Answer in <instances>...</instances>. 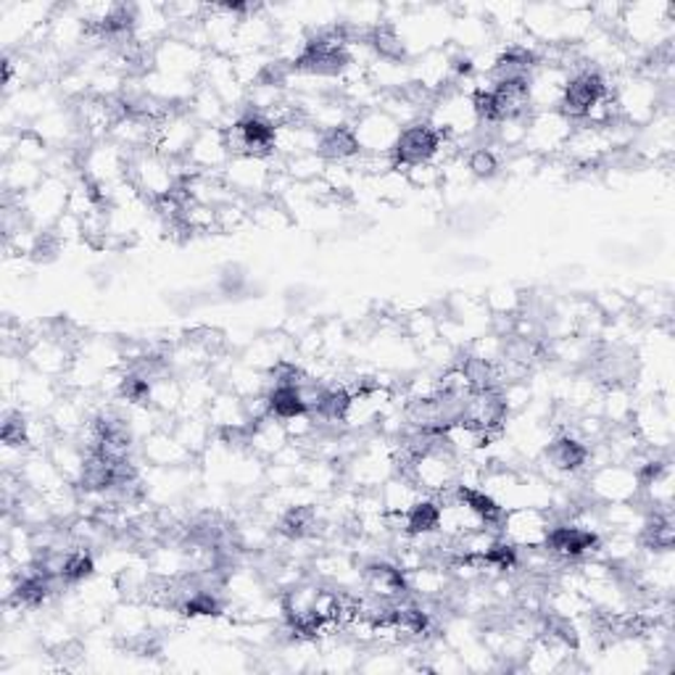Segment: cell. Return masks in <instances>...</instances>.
<instances>
[{"instance_id":"6da1fadb","label":"cell","mask_w":675,"mask_h":675,"mask_svg":"<svg viewBox=\"0 0 675 675\" xmlns=\"http://www.w3.org/2000/svg\"><path fill=\"white\" fill-rule=\"evenodd\" d=\"M617 35L634 51H657L673 40V3H623Z\"/></svg>"},{"instance_id":"7a4b0ae2","label":"cell","mask_w":675,"mask_h":675,"mask_svg":"<svg viewBox=\"0 0 675 675\" xmlns=\"http://www.w3.org/2000/svg\"><path fill=\"white\" fill-rule=\"evenodd\" d=\"M583 491L586 499L597 505H615V501H636L641 496V483L631 464L610 462L583 472Z\"/></svg>"},{"instance_id":"3957f363","label":"cell","mask_w":675,"mask_h":675,"mask_svg":"<svg viewBox=\"0 0 675 675\" xmlns=\"http://www.w3.org/2000/svg\"><path fill=\"white\" fill-rule=\"evenodd\" d=\"M130 162L132 153L116 145L114 140H98L79 151V175L101 188H114L130 177Z\"/></svg>"},{"instance_id":"277c9868","label":"cell","mask_w":675,"mask_h":675,"mask_svg":"<svg viewBox=\"0 0 675 675\" xmlns=\"http://www.w3.org/2000/svg\"><path fill=\"white\" fill-rule=\"evenodd\" d=\"M69 193L72 182L61 180V177L46 175V180H42L33 193L24 195L22 201V212L24 217H27L29 227H35L38 232L51 230V227L61 219V214L69 208Z\"/></svg>"},{"instance_id":"5b68a950","label":"cell","mask_w":675,"mask_h":675,"mask_svg":"<svg viewBox=\"0 0 675 675\" xmlns=\"http://www.w3.org/2000/svg\"><path fill=\"white\" fill-rule=\"evenodd\" d=\"M130 180L151 206L167 201L175 193V188L180 186V180L171 171V164L164 156H158L156 151L132 153Z\"/></svg>"},{"instance_id":"8992f818","label":"cell","mask_w":675,"mask_h":675,"mask_svg":"<svg viewBox=\"0 0 675 675\" xmlns=\"http://www.w3.org/2000/svg\"><path fill=\"white\" fill-rule=\"evenodd\" d=\"M457 454H451L441 441V435L435 438V444L428 451H422L420 457L409 464L407 475L420 486L422 494L438 496L446 488H451L457 483Z\"/></svg>"},{"instance_id":"52a82bcc","label":"cell","mask_w":675,"mask_h":675,"mask_svg":"<svg viewBox=\"0 0 675 675\" xmlns=\"http://www.w3.org/2000/svg\"><path fill=\"white\" fill-rule=\"evenodd\" d=\"M551 525H555V518H551L549 509H507L499 525V538L512 544L518 551L538 549V546H546V536H549Z\"/></svg>"},{"instance_id":"ba28073f","label":"cell","mask_w":675,"mask_h":675,"mask_svg":"<svg viewBox=\"0 0 675 675\" xmlns=\"http://www.w3.org/2000/svg\"><path fill=\"white\" fill-rule=\"evenodd\" d=\"M573 130L575 122L562 112H533L527 116V135L523 149L536 153L538 158L562 156Z\"/></svg>"},{"instance_id":"9c48e42d","label":"cell","mask_w":675,"mask_h":675,"mask_svg":"<svg viewBox=\"0 0 675 675\" xmlns=\"http://www.w3.org/2000/svg\"><path fill=\"white\" fill-rule=\"evenodd\" d=\"M404 127L398 125L394 116H389L383 109H367L359 112L352 122V135L357 140L359 153L370 156H389L396 151L398 138Z\"/></svg>"},{"instance_id":"30bf717a","label":"cell","mask_w":675,"mask_h":675,"mask_svg":"<svg viewBox=\"0 0 675 675\" xmlns=\"http://www.w3.org/2000/svg\"><path fill=\"white\" fill-rule=\"evenodd\" d=\"M225 182L232 188V193L245 201H259L267 195L269 180H272V156H235L230 158L222 171Z\"/></svg>"},{"instance_id":"8fae6325","label":"cell","mask_w":675,"mask_h":675,"mask_svg":"<svg viewBox=\"0 0 675 675\" xmlns=\"http://www.w3.org/2000/svg\"><path fill=\"white\" fill-rule=\"evenodd\" d=\"M570 72L560 64H549V61L538 59L533 72L527 75V101H531V112H560L564 88L570 82Z\"/></svg>"},{"instance_id":"7c38bea8","label":"cell","mask_w":675,"mask_h":675,"mask_svg":"<svg viewBox=\"0 0 675 675\" xmlns=\"http://www.w3.org/2000/svg\"><path fill=\"white\" fill-rule=\"evenodd\" d=\"M206 51L190 46V42L180 38H167L153 48L151 66L162 75L182 77V79H201L204 72Z\"/></svg>"},{"instance_id":"4fadbf2b","label":"cell","mask_w":675,"mask_h":675,"mask_svg":"<svg viewBox=\"0 0 675 675\" xmlns=\"http://www.w3.org/2000/svg\"><path fill=\"white\" fill-rule=\"evenodd\" d=\"M199 130L201 127L195 125L193 116L188 114V109L171 112L167 119L156 122V132H153V151H156L158 156L169 158V162H175V158H186Z\"/></svg>"},{"instance_id":"5bb4252c","label":"cell","mask_w":675,"mask_h":675,"mask_svg":"<svg viewBox=\"0 0 675 675\" xmlns=\"http://www.w3.org/2000/svg\"><path fill=\"white\" fill-rule=\"evenodd\" d=\"M507 417H509L507 404L505 398H501V391L496 389L472 391L462 409V422H468L470 428H475V431L486 435L505 433Z\"/></svg>"},{"instance_id":"9a60e30c","label":"cell","mask_w":675,"mask_h":675,"mask_svg":"<svg viewBox=\"0 0 675 675\" xmlns=\"http://www.w3.org/2000/svg\"><path fill=\"white\" fill-rule=\"evenodd\" d=\"M186 158L195 175H222L232 158L222 127H201Z\"/></svg>"},{"instance_id":"2e32d148","label":"cell","mask_w":675,"mask_h":675,"mask_svg":"<svg viewBox=\"0 0 675 675\" xmlns=\"http://www.w3.org/2000/svg\"><path fill=\"white\" fill-rule=\"evenodd\" d=\"M601 533L586 531L575 523H555L546 536V549L562 562H578L597 551Z\"/></svg>"},{"instance_id":"e0dca14e","label":"cell","mask_w":675,"mask_h":675,"mask_svg":"<svg viewBox=\"0 0 675 675\" xmlns=\"http://www.w3.org/2000/svg\"><path fill=\"white\" fill-rule=\"evenodd\" d=\"M441 140H444V135L435 132L428 122H417L412 127H404L394 151L396 169H407L415 167V164L433 162L435 153H438Z\"/></svg>"},{"instance_id":"ac0fdd59","label":"cell","mask_w":675,"mask_h":675,"mask_svg":"<svg viewBox=\"0 0 675 675\" xmlns=\"http://www.w3.org/2000/svg\"><path fill=\"white\" fill-rule=\"evenodd\" d=\"M140 459H143V464H151V468H195V464H201L177 441V435L164 431V428H158L149 438L140 441Z\"/></svg>"},{"instance_id":"d6986e66","label":"cell","mask_w":675,"mask_h":675,"mask_svg":"<svg viewBox=\"0 0 675 675\" xmlns=\"http://www.w3.org/2000/svg\"><path fill=\"white\" fill-rule=\"evenodd\" d=\"M61 394H64V385L59 380L40 375L35 370H24V375L16 385L14 398H16V407L24 409L27 415H48L51 412L53 404L59 402Z\"/></svg>"},{"instance_id":"ffe728a7","label":"cell","mask_w":675,"mask_h":675,"mask_svg":"<svg viewBox=\"0 0 675 675\" xmlns=\"http://www.w3.org/2000/svg\"><path fill=\"white\" fill-rule=\"evenodd\" d=\"M604 93H607L604 77H601L597 69H583L578 75L570 77L568 88H564L560 112L564 116H570L573 122H581L588 109H591Z\"/></svg>"},{"instance_id":"44dd1931","label":"cell","mask_w":675,"mask_h":675,"mask_svg":"<svg viewBox=\"0 0 675 675\" xmlns=\"http://www.w3.org/2000/svg\"><path fill=\"white\" fill-rule=\"evenodd\" d=\"M361 588L367 594H375L380 599L396 601L398 597L409 591L407 573L394 560L383 557V560H372L361 564Z\"/></svg>"},{"instance_id":"7402d4cb","label":"cell","mask_w":675,"mask_h":675,"mask_svg":"<svg viewBox=\"0 0 675 675\" xmlns=\"http://www.w3.org/2000/svg\"><path fill=\"white\" fill-rule=\"evenodd\" d=\"M562 5L557 3H531L523 9V24L527 38H533L538 46H562L560 35Z\"/></svg>"},{"instance_id":"603a6c76","label":"cell","mask_w":675,"mask_h":675,"mask_svg":"<svg viewBox=\"0 0 675 675\" xmlns=\"http://www.w3.org/2000/svg\"><path fill=\"white\" fill-rule=\"evenodd\" d=\"M20 477L24 486H27V491L40 496H51L56 494L59 488L69 486L66 477L56 470V464L51 462L48 451H29L20 470Z\"/></svg>"},{"instance_id":"cb8c5ba5","label":"cell","mask_w":675,"mask_h":675,"mask_svg":"<svg viewBox=\"0 0 675 675\" xmlns=\"http://www.w3.org/2000/svg\"><path fill=\"white\" fill-rule=\"evenodd\" d=\"M636 402L638 398L631 385H625V383L601 385V398H599L601 420H604L610 428H631Z\"/></svg>"},{"instance_id":"d4e9b609","label":"cell","mask_w":675,"mask_h":675,"mask_svg":"<svg viewBox=\"0 0 675 675\" xmlns=\"http://www.w3.org/2000/svg\"><path fill=\"white\" fill-rule=\"evenodd\" d=\"M46 180V169L40 164L22 162V158H3V195L9 201H24V195L33 193Z\"/></svg>"},{"instance_id":"484cf974","label":"cell","mask_w":675,"mask_h":675,"mask_svg":"<svg viewBox=\"0 0 675 675\" xmlns=\"http://www.w3.org/2000/svg\"><path fill=\"white\" fill-rule=\"evenodd\" d=\"M422 496L428 494H422L420 486H417L407 472H394V475L380 486V499H383L385 514H391V518H407L409 509H412Z\"/></svg>"},{"instance_id":"4316f807","label":"cell","mask_w":675,"mask_h":675,"mask_svg":"<svg viewBox=\"0 0 675 675\" xmlns=\"http://www.w3.org/2000/svg\"><path fill=\"white\" fill-rule=\"evenodd\" d=\"M171 433L177 435V441H180L199 462L208 446L214 444V438H217V431H214L206 415H177L175 425H171Z\"/></svg>"},{"instance_id":"83f0119b","label":"cell","mask_w":675,"mask_h":675,"mask_svg":"<svg viewBox=\"0 0 675 675\" xmlns=\"http://www.w3.org/2000/svg\"><path fill=\"white\" fill-rule=\"evenodd\" d=\"M288 444H291V438H288L285 425H282V420H278V417L269 415L251 425L249 451L256 454V457L264 459V462H269V459H272L280 449H285Z\"/></svg>"},{"instance_id":"f1b7e54d","label":"cell","mask_w":675,"mask_h":675,"mask_svg":"<svg viewBox=\"0 0 675 675\" xmlns=\"http://www.w3.org/2000/svg\"><path fill=\"white\" fill-rule=\"evenodd\" d=\"M48 457H51V462L56 464L61 475L66 477V483L79 486L90 454L82 449V444H79L77 438H56L51 449H48Z\"/></svg>"},{"instance_id":"f546056e","label":"cell","mask_w":675,"mask_h":675,"mask_svg":"<svg viewBox=\"0 0 675 675\" xmlns=\"http://www.w3.org/2000/svg\"><path fill=\"white\" fill-rule=\"evenodd\" d=\"M367 79L380 93H398L407 85H412V64L409 61H389V59H375L372 66L367 69Z\"/></svg>"},{"instance_id":"4dcf8cb0","label":"cell","mask_w":675,"mask_h":675,"mask_svg":"<svg viewBox=\"0 0 675 675\" xmlns=\"http://www.w3.org/2000/svg\"><path fill=\"white\" fill-rule=\"evenodd\" d=\"M402 330L404 338L422 352V348L433 346L435 341H441V324H438V315L433 309H415L409 315H404L402 319Z\"/></svg>"},{"instance_id":"1f68e13d","label":"cell","mask_w":675,"mask_h":675,"mask_svg":"<svg viewBox=\"0 0 675 675\" xmlns=\"http://www.w3.org/2000/svg\"><path fill=\"white\" fill-rule=\"evenodd\" d=\"M151 407L164 417H177L182 407V378L175 372H164V375L151 380Z\"/></svg>"},{"instance_id":"d6a6232c","label":"cell","mask_w":675,"mask_h":675,"mask_svg":"<svg viewBox=\"0 0 675 675\" xmlns=\"http://www.w3.org/2000/svg\"><path fill=\"white\" fill-rule=\"evenodd\" d=\"M249 217L251 225L259 227L264 232H282L288 230V227H293L291 212L282 206V201L269 199V195H264L259 201H251Z\"/></svg>"},{"instance_id":"836d02e7","label":"cell","mask_w":675,"mask_h":675,"mask_svg":"<svg viewBox=\"0 0 675 675\" xmlns=\"http://www.w3.org/2000/svg\"><path fill=\"white\" fill-rule=\"evenodd\" d=\"M180 225L188 235H212V232H219L217 222V208L206 206V204H195V201H188L186 206L180 208Z\"/></svg>"},{"instance_id":"e575fe53","label":"cell","mask_w":675,"mask_h":675,"mask_svg":"<svg viewBox=\"0 0 675 675\" xmlns=\"http://www.w3.org/2000/svg\"><path fill=\"white\" fill-rule=\"evenodd\" d=\"M328 169V158L322 153H301V156L282 158V171L291 177L293 182H301V186H309V182L319 180Z\"/></svg>"},{"instance_id":"d590c367","label":"cell","mask_w":675,"mask_h":675,"mask_svg":"<svg viewBox=\"0 0 675 675\" xmlns=\"http://www.w3.org/2000/svg\"><path fill=\"white\" fill-rule=\"evenodd\" d=\"M11 156L22 158V162L40 164V167H46L48 158L53 156V149L40 138L38 132L33 130V127H22V130H16L14 151H11Z\"/></svg>"},{"instance_id":"8d00e7d4","label":"cell","mask_w":675,"mask_h":675,"mask_svg":"<svg viewBox=\"0 0 675 675\" xmlns=\"http://www.w3.org/2000/svg\"><path fill=\"white\" fill-rule=\"evenodd\" d=\"M483 304H486L491 317H518L523 311L525 296L514 285H494L483 296Z\"/></svg>"},{"instance_id":"74e56055","label":"cell","mask_w":675,"mask_h":675,"mask_svg":"<svg viewBox=\"0 0 675 675\" xmlns=\"http://www.w3.org/2000/svg\"><path fill=\"white\" fill-rule=\"evenodd\" d=\"M441 501L435 496H422L417 505L407 512V533L409 536H422V533L438 531Z\"/></svg>"},{"instance_id":"f35d334b","label":"cell","mask_w":675,"mask_h":675,"mask_svg":"<svg viewBox=\"0 0 675 675\" xmlns=\"http://www.w3.org/2000/svg\"><path fill=\"white\" fill-rule=\"evenodd\" d=\"M319 153H322L328 162H354V158L359 156V149H357V140H354V135H352V127L322 132V145H319Z\"/></svg>"},{"instance_id":"ab89813d","label":"cell","mask_w":675,"mask_h":675,"mask_svg":"<svg viewBox=\"0 0 675 675\" xmlns=\"http://www.w3.org/2000/svg\"><path fill=\"white\" fill-rule=\"evenodd\" d=\"M267 396H269V415L278 417V420H291V417L309 412L304 398L298 394V385H275V389H269Z\"/></svg>"},{"instance_id":"60d3db41","label":"cell","mask_w":675,"mask_h":675,"mask_svg":"<svg viewBox=\"0 0 675 675\" xmlns=\"http://www.w3.org/2000/svg\"><path fill=\"white\" fill-rule=\"evenodd\" d=\"M505 352H507V338L494 333V330H486V333L475 335L472 341L468 343V348H464V354L477 361H486V365L496 367L501 359H505Z\"/></svg>"},{"instance_id":"b9f144b4","label":"cell","mask_w":675,"mask_h":675,"mask_svg":"<svg viewBox=\"0 0 675 675\" xmlns=\"http://www.w3.org/2000/svg\"><path fill=\"white\" fill-rule=\"evenodd\" d=\"M375 182V193L380 201H389V204H402V201H407L409 195H412V186H409L407 175H404L402 169H391L389 175L378 177Z\"/></svg>"},{"instance_id":"7bdbcfd3","label":"cell","mask_w":675,"mask_h":675,"mask_svg":"<svg viewBox=\"0 0 675 675\" xmlns=\"http://www.w3.org/2000/svg\"><path fill=\"white\" fill-rule=\"evenodd\" d=\"M407 175L409 186L412 190H422V193H433V190H441V167L438 164L428 162V164H415V167L402 169Z\"/></svg>"}]
</instances>
